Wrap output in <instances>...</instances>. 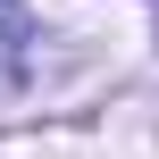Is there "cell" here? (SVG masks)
Masks as SVG:
<instances>
[{"label":"cell","mask_w":159,"mask_h":159,"mask_svg":"<svg viewBox=\"0 0 159 159\" xmlns=\"http://www.w3.org/2000/svg\"><path fill=\"white\" fill-rule=\"evenodd\" d=\"M25 75H34V34H25V25H17V17L0 8V101H8V92H17Z\"/></svg>","instance_id":"6da1fadb"},{"label":"cell","mask_w":159,"mask_h":159,"mask_svg":"<svg viewBox=\"0 0 159 159\" xmlns=\"http://www.w3.org/2000/svg\"><path fill=\"white\" fill-rule=\"evenodd\" d=\"M0 8H8V0H0Z\"/></svg>","instance_id":"7a4b0ae2"}]
</instances>
